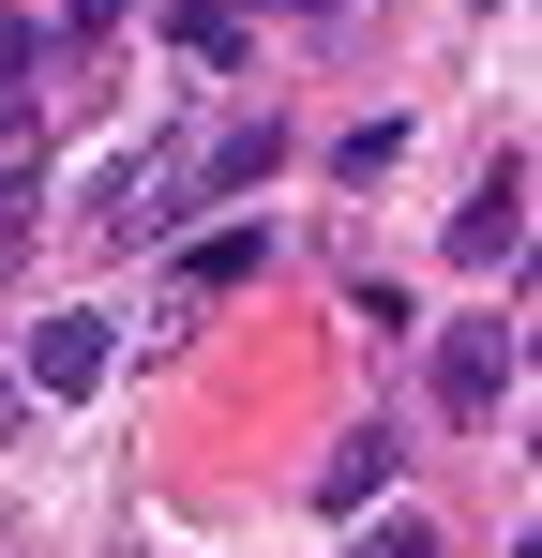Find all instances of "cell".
Here are the masks:
<instances>
[{
  "instance_id": "6da1fadb",
  "label": "cell",
  "mask_w": 542,
  "mask_h": 558,
  "mask_svg": "<svg viewBox=\"0 0 542 558\" xmlns=\"http://www.w3.org/2000/svg\"><path fill=\"white\" fill-rule=\"evenodd\" d=\"M438 408L452 423H497L513 408V332H438Z\"/></svg>"
},
{
  "instance_id": "7a4b0ae2",
  "label": "cell",
  "mask_w": 542,
  "mask_h": 558,
  "mask_svg": "<svg viewBox=\"0 0 542 558\" xmlns=\"http://www.w3.org/2000/svg\"><path fill=\"white\" fill-rule=\"evenodd\" d=\"M30 392H61V408L106 392V317H76V302H61V317H30Z\"/></svg>"
},
{
  "instance_id": "3957f363",
  "label": "cell",
  "mask_w": 542,
  "mask_h": 558,
  "mask_svg": "<svg viewBox=\"0 0 542 558\" xmlns=\"http://www.w3.org/2000/svg\"><path fill=\"white\" fill-rule=\"evenodd\" d=\"M513 242H528V167L497 151V182H482V196H467V211H452V257H467V272H497Z\"/></svg>"
},
{
  "instance_id": "277c9868",
  "label": "cell",
  "mask_w": 542,
  "mask_h": 558,
  "mask_svg": "<svg viewBox=\"0 0 542 558\" xmlns=\"http://www.w3.org/2000/svg\"><path fill=\"white\" fill-rule=\"evenodd\" d=\"M271 151H286L271 121H226V136H211V151L181 167V211H196V196H242V182H271Z\"/></svg>"
},
{
  "instance_id": "5b68a950",
  "label": "cell",
  "mask_w": 542,
  "mask_h": 558,
  "mask_svg": "<svg viewBox=\"0 0 542 558\" xmlns=\"http://www.w3.org/2000/svg\"><path fill=\"white\" fill-rule=\"evenodd\" d=\"M377 483H392V423H361V438H332V453H317V513H361Z\"/></svg>"
},
{
  "instance_id": "8992f818",
  "label": "cell",
  "mask_w": 542,
  "mask_h": 558,
  "mask_svg": "<svg viewBox=\"0 0 542 558\" xmlns=\"http://www.w3.org/2000/svg\"><path fill=\"white\" fill-rule=\"evenodd\" d=\"M257 272H271V242H257V227H211V242L181 257V287H257Z\"/></svg>"
},
{
  "instance_id": "52a82bcc",
  "label": "cell",
  "mask_w": 542,
  "mask_h": 558,
  "mask_svg": "<svg viewBox=\"0 0 542 558\" xmlns=\"http://www.w3.org/2000/svg\"><path fill=\"white\" fill-rule=\"evenodd\" d=\"M30 76H46V31H30V15H0V136L30 121Z\"/></svg>"
},
{
  "instance_id": "ba28073f",
  "label": "cell",
  "mask_w": 542,
  "mask_h": 558,
  "mask_svg": "<svg viewBox=\"0 0 542 558\" xmlns=\"http://www.w3.org/2000/svg\"><path fill=\"white\" fill-rule=\"evenodd\" d=\"M347 558H438V529H407V513H377V529H361Z\"/></svg>"
},
{
  "instance_id": "9c48e42d",
  "label": "cell",
  "mask_w": 542,
  "mask_h": 558,
  "mask_svg": "<svg viewBox=\"0 0 542 558\" xmlns=\"http://www.w3.org/2000/svg\"><path fill=\"white\" fill-rule=\"evenodd\" d=\"M15 242H30V182H0V257H15Z\"/></svg>"
},
{
  "instance_id": "30bf717a",
  "label": "cell",
  "mask_w": 542,
  "mask_h": 558,
  "mask_svg": "<svg viewBox=\"0 0 542 558\" xmlns=\"http://www.w3.org/2000/svg\"><path fill=\"white\" fill-rule=\"evenodd\" d=\"M0 438H15V377H0Z\"/></svg>"
}]
</instances>
